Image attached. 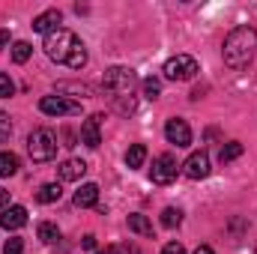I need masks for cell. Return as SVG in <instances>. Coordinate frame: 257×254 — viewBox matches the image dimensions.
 Instances as JSON below:
<instances>
[{
  "instance_id": "603a6c76",
  "label": "cell",
  "mask_w": 257,
  "mask_h": 254,
  "mask_svg": "<svg viewBox=\"0 0 257 254\" xmlns=\"http://www.w3.org/2000/svg\"><path fill=\"white\" fill-rule=\"evenodd\" d=\"M141 87H144V96L147 99H159V93H162V81L159 78H147Z\"/></svg>"
},
{
  "instance_id": "7402d4cb",
  "label": "cell",
  "mask_w": 257,
  "mask_h": 254,
  "mask_svg": "<svg viewBox=\"0 0 257 254\" xmlns=\"http://www.w3.org/2000/svg\"><path fill=\"white\" fill-rule=\"evenodd\" d=\"M180 221H183V212H180V209L168 206V209L162 212V227H168V230H171V227H177Z\"/></svg>"
},
{
  "instance_id": "6da1fadb",
  "label": "cell",
  "mask_w": 257,
  "mask_h": 254,
  "mask_svg": "<svg viewBox=\"0 0 257 254\" xmlns=\"http://www.w3.org/2000/svg\"><path fill=\"white\" fill-rule=\"evenodd\" d=\"M45 54L54 60V63H63L69 69H81V66L87 63V48H84V42L72 33V30H66V27H57V30H51L48 36H45Z\"/></svg>"
},
{
  "instance_id": "44dd1931",
  "label": "cell",
  "mask_w": 257,
  "mask_h": 254,
  "mask_svg": "<svg viewBox=\"0 0 257 254\" xmlns=\"http://www.w3.org/2000/svg\"><path fill=\"white\" fill-rule=\"evenodd\" d=\"M30 54H33L30 42H15V45H12V60H15V63H27Z\"/></svg>"
},
{
  "instance_id": "4fadbf2b",
  "label": "cell",
  "mask_w": 257,
  "mask_h": 254,
  "mask_svg": "<svg viewBox=\"0 0 257 254\" xmlns=\"http://www.w3.org/2000/svg\"><path fill=\"white\" fill-rule=\"evenodd\" d=\"M57 174H60L63 183H78V180L87 174V162H81V159H66L63 165L57 168Z\"/></svg>"
},
{
  "instance_id": "277c9868",
  "label": "cell",
  "mask_w": 257,
  "mask_h": 254,
  "mask_svg": "<svg viewBox=\"0 0 257 254\" xmlns=\"http://www.w3.org/2000/svg\"><path fill=\"white\" fill-rule=\"evenodd\" d=\"M27 153L33 162H51L57 156V135L51 129H33L27 138Z\"/></svg>"
},
{
  "instance_id": "f1b7e54d",
  "label": "cell",
  "mask_w": 257,
  "mask_h": 254,
  "mask_svg": "<svg viewBox=\"0 0 257 254\" xmlns=\"http://www.w3.org/2000/svg\"><path fill=\"white\" fill-rule=\"evenodd\" d=\"M6 206H9V191H6V189H0V212H3Z\"/></svg>"
},
{
  "instance_id": "52a82bcc",
  "label": "cell",
  "mask_w": 257,
  "mask_h": 254,
  "mask_svg": "<svg viewBox=\"0 0 257 254\" xmlns=\"http://www.w3.org/2000/svg\"><path fill=\"white\" fill-rule=\"evenodd\" d=\"M39 111L48 114V117H75V114H81V105L69 102L63 96H42L39 99Z\"/></svg>"
},
{
  "instance_id": "d4e9b609",
  "label": "cell",
  "mask_w": 257,
  "mask_h": 254,
  "mask_svg": "<svg viewBox=\"0 0 257 254\" xmlns=\"http://www.w3.org/2000/svg\"><path fill=\"white\" fill-rule=\"evenodd\" d=\"M21 251H24V239H21V236H12V239H6L3 254H21Z\"/></svg>"
},
{
  "instance_id": "7a4b0ae2",
  "label": "cell",
  "mask_w": 257,
  "mask_h": 254,
  "mask_svg": "<svg viewBox=\"0 0 257 254\" xmlns=\"http://www.w3.org/2000/svg\"><path fill=\"white\" fill-rule=\"evenodd\" d=\"M221 54H224V63L230 66V69H245L257 54V30L248 27V24L233 27L227 33V39H224Z\"/></svg>"
},
{
  "instance_id": "ac0fdd59",
  "label": "cell",
  "mask_w": 257,
  "mask_h": 254,
  "mask_svg": "<svg viewBox=\"0 0 257 254\" xmlns=\"http://www.w3.org/2000/svg\"><path fill=\"white\" fill-rule=\"evenodd\" d=\"M239 156H242V144H239V141H227V144L221 147V153H218L221 165H227V162H233V159H239Z\"/></svg>"
},
{
  "instance_id": "9c48e42d",
  "label": "cell",
  "mask_w": 257,
  "mask_h": 254,
  "mask_svg": "<svg viewBox=\"0 0 257 254\" xmlns=\"http://www.w3.org/2000/svg\"><path fill=\"white\" fill-rule=\"evenodd\" d=\"M165 138H168L174 147H189V144H192V129H189L186 120L174 117V120H168V126H165Z\"/></svg>"
},
{
  "instance_id": "4316f807",
  "label": "cell",
  "mask_w": 257,
  "mask_h": 254,
  "mask_svg": "<svg viewBox=\"0 0 257 254\" xmlns=\"http://www.w3.org/2000/svg\"><path fill=\"white\" fill-rule=\"evenodd\" d=\"M162 254H186V248H183V242H168L162 248Z\"/></svg>"
},
{
  "instance_id": "7c38bea8",
  "label": "cell",
  "mask_w": 257,
  "mask_h": 254,
  "mask_svg": "<svg viewBox=\"0 0 257 254\" xmlns=\"http://www.w3.org/2000/svg\"><path fill=\"white\" fill-rule=\"evenodd\" d=\"M24 224H27V209H24V206H6V209L0 212V227L18 230V227H24Z\"/></svg>"
},
{
  "instance_id": "1f68e13d",
  "label": "cell",
  "mask_w": 257,
  "mask_h": 254,
  "mask_svg": "<svg viewBox=\"0 0 257 254\" xmlns=\"http://www.w3.org/2000/svg\"><path fill=\"white\" fill-rule=\"evenodd\" d=\"M194 254H215V251H212L209 245H200V248H197V251H194Z\"/></svg>"
},
{
  "instance_id": "2e32d148",
  "label": "cell",
  "mask_w": 257,
  "mask_h": 254,
  "mask_svg": "<svg viewBox=\"0 0 257 254\" xmlns=\"http://www.w3.org/2000/svg\"><path fill=\"white\" fill-rule=\"evenodd\" d=\"M128 230L138 236H153V224L147 221V215H128Z\"/></svg>"
},
{
  "instance_id": "8fae6325",
  "label": "cell",
  "mask_w": 257,
  "mask_h": 254,
  "mask_svg": "<svg viewBox=\"0 0 257 254\" xmlns=\"http://www.w3.org/2000/svg\"><path fill=\"white\" fill-rule=\"evenodd\" d=\"M99 120H102V114H93V117H90V120H84V126H81V144H84V147H90V150H96V147L102 144Z\"/></svg>"
},
{
  "instance_id": "ba28073f",
  "label": "cell",
  "mask_w": 257,
  "mask_h": 254,
  "mask_svg": "<svg viewBox=\"0 0 257 254\" xmlns=\"http://www.w3.org/2000/svg\"><path fill=\"white\" fill-rule=\"evenodd\" d=\"M183 174H186L189 180H203V177H209V156H206L203 150L192 153V156L183 162Z\"/></svg>"
},
{
  "instance_id": "d6986e66",
  "label": "cell",
  "mask_w": 257,
  "mask_h": 254,
  "mask_svg": "<svg viewBox=\"0 0 257 254\" xmlns=\"http://www.w3.org/2000/svg\"><path fill=\"white\" fill-rule=\"evenodd\" d=\"M36 233H39V239H42V242H48V245L60 239V227H57V224H51V221H42V224L36 227Z\"/></svg>"
},
{
  "instance_id": "5bb4252c",
  "label": "cell",
  "mask_w": 257,
  "mask_h": 254,
  "mask_svg": "<svg viewBox=\"0 0 257 254\" xmlns=\"http://www.w3.org/2000/svg\"><path fill=\"white\" fill-rule=\"evenodd\" d=\"M99 203V186L96 183H84L81 189L75 191V206L87 209V206H96Z\"/></svg>"
},
{
  "instance_id": "83f0119b",
  "label": "cell",
  "mask_w": 257,
  "mask_h": 254,
  "mask_svg": "<svg viewBox=\"0 0 257 254\" xmlns=\"http://www.w3.org/2000/svg\"><path fill=\"white\" fill-rule=\"evenodd\" d=\"M81 245H84L87 251H93V248H96V236H93V233H87V236L81 239Z\"/></svg>"
},
{
  "instance_id": "5b68a950",
  "label": "cell",
  "mask_w": 257,
  "mask_h": 254,
  "mask_svg": "<svg viewBox=\"0 0 257 254\" xmlns=\"http://www.w3.org/2000/svg\"><path fill=\"white\" fill-rule=\"evenodd\" d=\"M197 72L200 69H197V60L192 54H177L165 63V78H171V81H192Z\"/></svg>"
},
{
  "instance_id": "e0dca14e",
  "label": "cell",
  "mask_w": 257,
  "mask_h": 254,
  "mask_svg": "<svg viewBox=\"0 0 257 254\" xmlns=\"http://www.w3.org/2000/svg\"><path fill=\"white\" fill-rule=\"evenodd\" d=\"M144 162H147V147L144 144H132L126 153V165L128 168H141Z\"/></svg>"
},
{
  "instance_id": "4dcf8cb0",
  "label": "cell",
  "mask_w": 257,
  "mask_h": 254,
  "mask_svg": "<svg viewBox=\"0 0 257 254\" xmlns=\"http://www.w3.org/2000/svg\"><path fill=\"white\" fill-rule=\"evenodd\" d=\"M6 42H9V30H0V48H3Z\"/></svg>"
},
{
  "instance_id": "9a60e30c",
  "label": "cell",
  "mask_w": 257,
  "mask_h": 254,
  "mask_svg": "<svg viewBox=\"0 0 257 254\" xmlns=\"http://www.w3.org/2000/svg\"><path fill=\"white\" fill-rule=\"evenodd\" d=\"M60 194H63L60 183H45L42 189L36 191V200H39V203H57V200H60Z\"/></svg>"
},
{
  "instance_id": "484cf974",
  "label": "cell",
  "mask_w": 257,
  "mask_h": 254,
  "mask_svg": "<svg viewBox=\"0 0 257 254\" xmlns=\"http://www.w3.org/2000/svg\"><path fill=\"white\" fill-rule=\"evenodd\" d=\"M15 93V84H12V78L9 75H0V99H9Z\"/></svg>"
},
{
  "instance_id": "3957f363",
  "label": "cell",
  "mask_w": 257,
  "mask_h": 254,
  "mask_svg": "<svg viewBox=\"0 0 257 254\" xmlns=\"http://www.w3.org/2000/svg\"><path fill=\"white\" fill-rule=\"evenodd\" d=\"M138 84V75L135 69H126V66H111L102 78V87L114 96V99H128L132 102V90Z\"/></svg>"
},
{
  "instance_id": "ffe728a7",
  "label": "cell",
  "mask_w": 257,
  "mask_h": 254,
  "mask_svg": "<svg viewBox=\"0 0 257 254\" xmlns=\"http://www.w3.org/2000/svg\"><path fill=\"white\" fill-rule=\"evenodd\" d=\"M18 174V156L15 153H0V177Z\"/></svg>"
},
{
  "instance_id": "30bf717a",
  "label": "cell",
  "mask_w": 257,
  "mask_h": 254,
  "mask_svg": "<svg viewBox=\"0 0 257 254\" xmlns=\"http://www.w3.org/2000/svg\"><path fill=\"white\" fill-rule=\"evenodd\" d=\"M60 21H63V12H60V9H45L42 15H36V18H33V30L48 36L51 30H57V27H60Z\"/></svg>"
},
{
  "instance_id": "cb8c5ba5",
  "label": "cell",
  "mask_w": 257,
  "mask_h": 254,
  "mask_svg": "<svg viewBox=\"0 0 257 254\" xmlns=\"http://www.w3.org/2000/svg\"><path fill=\"white\" fill-rule=\"evenodd\" d=\"M9 135H12V120H9L6 111H0V144L9 141Z\"/></svg>"
},
{
  "instance_id": "8992f818",
  "label": "cell",
  "mask_w": 257,
  "mask_h": 254,
  "mask_svg": "<svg viewBox=\"0 0 257 254\" xmlns=\"http://www.w3.org/2000/svg\"><path fill=\"white\" fill-rule=\"evenodd\" d=\"M177 174H180V165H177V159H174L171 153H162V156H156V159H153V168H150L153 183L168 186V183H174V180H177Z\"/></svg>"
},
{
  "instance_id": "f546056e",
  "label": "cell",
  "mask_w": 257,
  "mask_h": 254,
  "mask_svg": "<svg viewBox=\"0 0 257 254\" xmlns=\"http://www.w3.org/2000/svg\"><path fill=\"white\" fill-rule=\"evenodd\" d=\"M99 254H126V248L123 245H108L105 251H99Z\"/></svg>"
}]
</instances>
